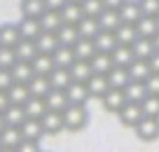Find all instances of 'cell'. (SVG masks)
<instances>
[{"instance_id":"obj_1","label":"cell","mask_w":159,"mask_h":152,"mask_svg":"<svg viewBox=\"0 0 159 152\" xmlns=\"http://www.w3.org/2000/svg\"><path fill=\"white\" fill-rule=\"evenodd\" d=\"M89 122V110L87 105H68L63 110V124L68 131H82Z\"/></svg>"},{"instance_id":"obj_2","label":"cell","mask_w":159,"mask_h":152,"mask_svg":"<svg viewBox=\"0 0 159 152\" xmlns=\"http://www.w3.org/2000/svg\"><path fill=\"white\" fill-rule=\"evenodd\" d=\"M117 117H119V122L124 124V127H129V129H136L140 122H143V108H140V103H126L124 108L117 113Z\"/></svg>"},{"instance_id":"obj_3","label":"cell","mask_w":159,"mask_h":152,"mask_svg":"<svg viewBox=\"0 0 159 152\" xmlns=\"http://www.w3.org/2000/svg\"><path fill=\"white\" fill-rule=\"evenodd\" d=\"M143 143H152L159 138V117H143V122L134 129Z\"/></svg>"},{"instance_id":"obj_4","label":"cell","mask_w":159,"mask_h":152,"mask_svg":"<svg viewBox=\"0 0 159 152\" xmlns=\"http://www.w3.org/2000/svg\"><path fill=\"white\" fill-rule=\"evenodd\" d=\"M126 103H129V98H126L124 89H110V91L105 94V98H103V108L108 110V113H115V115L124 108Z\"/></svg>"},{"instance_id":"obj_5","label":"cell","mask_w":159,"mask_h":152,"mask_svg":"<svg viewBox=\"0 0 159 152\" xmlns=\"http://www.w3.org/2000/svg\"><path fill=\"white\" fill-rule=\"evenodd\" d=\"M40 122H42V129H45V136H56V133H61L66 129L63 113H52V110H47L45 117L40 119Z\"/></svg>"},{"instance_id":"obj_6","label":"cell","mask_w":159,"mask_h":152,"mask_svg":"<svg viewBox=\"0 0 159 152\" xmlns=\"http://www.w3.org/2000/svg\"><path fill=\"white\" fill-rule=\"evenodd\" d=\"M87 89H89V96L91 98H101L103 101L105 98V94L110 91V80H108V75H91V80L87 82Z\"/></svg>"},{"instance_id":"obj_7","label":"cell","mask_w":159,"mask_h":152,"mask_svg":"<svg viewBox=\"0 0 159 152\" xmlns=\"http://www.w3.org/2000/svg\"><path fill=\"white\" fill-rule=\"evenodd\" d=\"M19 10H21V19H40L47 12V5L45 0H21Z\"/></svg>"},{"instance_id":"obj_8","label":"cell","mask_w":159,"mask_h":152,"mask_svg":"<svg viewBox=\"0 0 159 152\" xmlns=\"http://www.w3.org/2000/svg\"><path fill=\"white\" fill-rule=\"evenodd\" d=\"M45 103H47V110H52V113H63V110L70 105V101H68V94L66 91L52 89V91L45 96Z\"/></svg>"},{"instance_id":"obj_9","label":"cell","mask_w":159,"mask_h":152,"mask_svg":"<svg viewBox=\"0 0 159 152\" xmlns=\"http://www.w3.org/2000/svg\"><path fill=\"white\" fill-rule=\"evenodd\" d=\"M19 42H21V33H19V26L16 24H2L0 26V47L14 49Z\"/></svg>"},{"instance_id":"obj_10","label":"cell","mask_w":159,"mask_h":152,"mask_svg":"<svg viewBox=\"0 0 159 152\" xmlns=\"http://www.w3.org/2000/svg\"><path fill=\"white\" fill-rule=\"evenodd\" d=\"M94 44H96V52H101V54H112L115 49L119 47L117 35H115V33H110V30H101V33L96 35Z\"/></svg>"},{"instance_id":"obj_11","label":"cell","mask_w":159,"mask_h":152,"mask_svg":"<svg viewBox=\"0 0 159 152\" xmlns=\"http://www.w3.org/2000/svg\"><path fill=\"white\" fill-rule=\"evenodd\" d=\"M66 94H68V101L70 105H87V101H89V89H87L84 82H73L68 89H66Z\"/></svg>"},{"instance_id":"obj_12","label":"cell","mask_w":159,"mask_h":152,"mask_svg":"<svg viewBox=\"0 0 159 152\" xmlns=\"http://www.w3.org/2000/svg\"><path fill=\"white\" fill-rule=\"evenodd\" d=\"M119 19H122V24H138L140 19H143V10H140V2L138 0H129L122 10H119Z\"/></svg>"},{"instance_id":"obj_13","label":"cell","mask_w":159,"mask_h":152,"mask_svg":"<svg viewBox=\"0 0 159 152\" xmlns=\"http://www.w3.org/2000/svg\"><path fill=\"white\" fill-rule=\"evenodd\" d=\"M30 66H33L35 75H42V77H49V75L54 73V68H56L54 56H49V54H38L30 61Z\"/></svg>"},{"instance_id":"obj_14","label":"cell","mask_w":159,"mask_h":152,"mask_svg":"<svg viewBox=\"0 0 159 152\" xmlns=\"http://www.w3.org/2000/svg\"><path fill=\"white\" fill-rule=\"evenodd\" d=\"M19 129H21V136H24V140H40V138L45 136L42 122H40V119H33V117H28Z\"/></svg>"},{"instance_id":"obj_15","label":"cell","mask_w":159,"mask_h":152,"mask_svg":"<svg viewBox=\"0 0 159 152\" xmlns=\"http://www.w3.org/2000/svg\"><path fill=\"white\" fill-rule=\"evenodd\" d=\"M16 26H19L21 40H38L40 35H42V26H40V19H21Z\"/></svg>"},{"instance_id":"obj_16","label":"cell","mask_w":159,"mask_h":152,"mask_svg":"<svg viewBox=\"0 0 159 152\" xmlns=\"http://www.w3.org/2000/svg\"><path fill=\"white\" fill-rule=\"evenodd\" d=\"M12 77L19 84H28L30 80L35 77V70H33V66H30V61H16V63L12 66Z\"/></svg>"},{"instance_id":"obj_17","label":"cell","mask_w":159,"mask_h":152,"mask_svg":"<svg viewBox=\"0 0 159 152\" xmlns=\"http://www.w3.org/2000/svg\"><path fill=\"white\" fill-rule=\"evenodd\" d=\"M35 47H38V54H54L56 49L61 47L59 38H56V33H42L38 40H35Z\"/></svg>"},{"instance_id":"obj_18","label":"cell","mask_w":159,"mask_h":152,"mask_svg":"<svg viewBox=\"0 0 159 152\" xmlns=\"http://www.w3.org/2000/svg\"><path fill=\"white\" fill-rule=\"evenodd\" d=\"M89 63H91V70H94L96 75H110V70L115 68L112 54H101V52H96Z\"/></svg>"},{"instance_id":"obj_19","label":"cell","mask_w":159,"mask_h":152,"mask_svg":"<svg viewBox=\"0 0 159 152\" xmlns=\"http://www.w3.org/2000/svg\"><path fill=\"white\" fill-rule=\"evenodd\" d=\"M21 140H24V136H21L19 127H5L2 131H0V143H2V147L16 150V147L21 145Z\"/></svg>"},{"instance_id":"obj_20","label":"cell","mask_w":159,"mask_h":152,"mask_svg":"<svg viewBox=\"0 0 159 152\" xmlns=\"http://www.w3.org/2000/svg\"><path fill=\"white\" fill-rule=\"evenodd\" d=\"M56 38H59V42L63 44V47H75V44L82 40L77 26H73V24H63L59 28V33H56Z\"/></svg>"},{"instance_id":"obj_21","label":"cell","mask_w":159,"mask_h":152,"mask_svg":"<svg viewBox=\"0 0 159 152\" xmlns=\"http://www.w3.org/2000/svg\"><path fill=\"white\" fill-rule=\"evenodd\" d=\"M40 26H42V33H59V28L63 26L61 12H52V10H47L45 14L40 16Z\"/></svg>"},{"instance_id":"obj_22","label":"cell","mask_w":159,"mask_h":152,"mask_svg":"<svg viewBox=\"0 0 159 152\" xmlns=\"http://www.w3.org/2000/svg\"><path fill=\"white\" fill-rule=\"evenodd\" d=\"M131 47H134V54H136V59H138V61H150L154 54H157L154 42H152V40H145V38H138Z\"/></svg>"},{"instance_id":"obj_23","label":"cell","mask_w":159,"mask_h":152,"mask_svg":"<svg viewBox=\"0 0 159 152\" xmlns=\"http://www.w3.org/2000/svg\"><path fill=\"white\" fill-rule=\"evenodd\" d=\"M91 75H94V70H91V63L89 61H75L73 66H70V77H73V82H89Z\"/></svg>"},{"instance_id":"obj_24","label":"cell","mask_w":159,"mask_h":152,"mask_svg":"<svg viewBox=\"0 0 159 152\" xmlns=\"http://www.w3.org/2000/svg\"><path fill=\"white\" fill-rule=\"evenodd\" d=\"M112 61L115 66L119 68H129L131 63L136 61V54H134V47H126V44H119L117 49L112 52Z\"/></svg>"},{"instance_id":"obj_25","label":"cell","mask_w":159,"mask_h":152,"mask_svg":"<svg viewBox=\"0 0 159 152\" xmlns=\"http://www.w3.org/2000/svg\"><path fill=\"white\" fill-rule=\"evenodd\" d=\"M77 30H80V38L82 40H96V35L101 33V24H98V19L84 16V19L77 24Z\"/></svg>"},{"instance_id":"obj_26","label":"cell","mask_w":159,"mask_h":152,"mask_svg":"<svg viewBox=\"0 0 159 152\" xmlns=\"http://www.w3.org/2000/svg\"><path fill=\"white\" fill-rule=\"evenodd\" d=\"M52 56H54L56 68H68V70H70V66H73L75 61H77V56H75L73 47H63V44H61V47L56 49V52H54Z\"/></svg>"},{"instance_id":"obj_27","label":"cell","mask_w":159,"mask_h":152,"mask_svg":"<svg viewBox=\"0 0 159 152\" xmlns=\"http://www.w3.org/2000/svg\"><path fill=\"white\" fill-rule=\"evenodd\" d=\"M108 80H110V87H112V89H126L129 82H131L129 68H119V66H115V68L110 70Z\"/></svg>"},{"instance_id":"obj_28","label":"cell","mask_w":159,"mask_h":152,"mask_svg":"<svg viewBox=\"0 0 159 152\" xmlns=\"http://www.w3.org/2000/svg\"><path fill=\"white\" fill-rule=\"evenodd\" d=\"M28 89H30V96H35V98H45L47 94L52 91V82H49V77L35 75V77L28 82Z\"/></svg>"},{"instance_id":"obj_29","label":"cell","mask_w":159,"mask_h":152,"mask_svg":"<svg viewBox=\"0 0 159 152\" xmlns=\"http://www.w3.org/2000/svg\"><path fill=\"white\" fill-rule=\"evenodd\" d=\"M7 96H10V103L12 105H26V101L30 98V89H28V84L14 82L10 87V91H7Z\"/></svg>"},{"instance_id":"obj_30","label":"cell","mask_w":159,"mask_h":152,"mask_svg":"<svg viewBox=\"0 0 159 152\" xmlns=\"http://www.w3.org/2000/svg\"><path fill=\"white\" fill-rule=\"evenodd\" d=\"M24 110H26V117L42 119V117H45V113H47V103H45V98H35V96H30L28 101H26Z\"/></svg>"},{"instance_id":"obj_31","label":"cell","mask_w":159,"mask_h":152,"mask_svg":"<svg viewBox=\"0 0 159 152\" xmlns=\"http://www.w3.org/2000/svg\"><path fill=\"white\" fill-rule=\"evenodd\" d=\"M136 30H138V38L152 40L154 35L159 33V24H157V19H152V16H143V19L136 24Z\"/></svg>"},{"instance_id":"obj_32","label":"cell","mask_w":159,"mask_h":152,"mask_svg":"<svg viewBox=\"0 0 159 152\" xmlns=\"http://www.w3.org/2000/svg\"><path fill=\"white\" fill-rule=\"evenodd\" d=\"M49 82H52V89H61V91H66V89L73 84L70 70L68 68H54V73L49 75Z\"/></svg>"},{"instance_id":"obj_33","label":"cell","mask_w":159,"mask_h":152,"mask_svg":"<svg viewBox=\"0 0 159 152\" xmlns=\"http://www.w3.org/2000/svg\"><path fill=\"white\" fill-rule=\"evenodd\" d=\"M2 117H5V124L7 127H21V124L26 122V110L24 105H10V108L2 113Z\"/></svg>"},{"instance_id":"obj_34","label":"cell","mask_w":159,"mask_h":152,"mask_svg":"<svg viewBox=\"0 0 159 152\" xmlns=\"http://www.w3.org/2000/svg\"><path fill=\"white\" fill-rule=\"evenodd\" d=\"M115 35H117V42L126 44V47H131V44L138 40V30H136L134 24H122L117 30H115Z\"/></svg>"},{"instance_id":"obj_35","label":"cell","mask_w":159,"mask_h":152,"mask_svg":"<svg viewBox=\"0 0 159 152\" xmlns=\"http://www.w3.org/2000/svg\"><path fill=\"white\" fill-rule=\"evenodd\" d=\"M126 98H129V103H143V98L148 96V87H145V82H136V80H131L129 87L124 89Z\"/></svg>"},{"instance_id":"obj_36","label":"cell","mask_w":159,"mask_h":152,"mask_svg":"<svg viewBox=\"0 0 159 152\" xmlns=\"http://www.w3.org/2000/svg\"><path fill=\"white\" fill-rule=\"evenodd\" d=\"M98 24H101V30H110V33H115V30L122 26L119 12H115V10H105L103 14L98 16Z\"/></svg>"},{"instance_id":"obj_37","label":"cell","mask_w":159,"mask_h":152,"mask_svg":"<svg viewBox=\"0 0 159 152\" xmlns=\"http://www.w3.org/2000/svg\"><path fill=\"white\" fill-rule=\"evenodd\" d=\"M16 59L19 61H33L38 56V47H35V40H21L19 44L14 47Z\"/></svg>"},{"instance_id":"obj_38","label":"cell","mask_w":159,"mask_h":152,"mask_svg":"<svg viewBox=\"0 0 159 152\" xmlns=\"http://www.w3.org/2000/svg\"><path fill=\"white\" fill-rule=\"evenodd\" d=\"M61 19H63V24H73V26H77L80 21L84 19L82 5H73V2H68V5L61 10Z\"/></svg>"},{"instance_id":"obj_39","label":"cell","mask_w":159,"mask_h":152,"mask_svg":"<svg viewBox=\"0 0 159 152\" xmlns=\"http://www.w3.org/2000/svg\"><path fill=\"white\" fill-rule=\"evenodd\" d=\"M73 52L77 56V61H91L96 54V44H94V40H80L73 47Z\"/></svg>"},{"instance_id":"obj_40","label":"cell","mask_w":159,"mask_h":152,"mask_svg":"<svg viewBox=\"0 0 159 152\" xmlns=\"http://www.w3.org/2000/svg\"><path fill=\"white\" fill-rule=\"evenodd\" d=\"M129 75H131V80H136V82H145V80L152 75L150 63H148V61H138V59H136L134 63L129 66Z\"/></svg>"},{"instance_id":"obj_41","label":"cell","mask_w":159,"mask_h":152,"mask_svg":"<svg viewBox=\"0 0 159 152\" xmlns=\"http://www.w3.org/2000/svg\"><path fill=\"white\" fill-rule=\"evenodd\" d=\"M82 12H84V16H89V19H98L105 12V5H103V0H84V2H82Z\"/></svg>"},{"instance_id":"obj_42","label":"cell","mask_w":159,"mask_h":152,"mask_svg":"<svg viewBox=\"0 0 159 152\" xmlns=\"http://www.w3.org/2000/svg\"><path fill=\"white\" fill-rule=\"evenodd\" d=\"M140 108H143V115H145V117H159V96L148 94V96L143 98Z\"/></svg>"},{"instance_id":"obj_43","label":"cell","mask_w":159,"mask_h":152,"mask_svg":"<svg viewBox=\"0 0 159 152\" xmlns=\"http://www.w3.org/2000/svg\"><path fill=\"white\" fill-rule=\"evenodd\" d=\"M16 52L12 47H0V68H5V70H12V66L16 63Z\"/></svg>"},{"instance_id":"obj_44","label":"cell","mask_w":159,"mask_h":152,"mask_svg":"<svg viewBox=\"0 0 159 152\" xmlns=\"http://www.w3.org/2000/svg\"><path fill=\"white\" fill-rule=\"evenodd\" d=\"M138 2L143 10V16H152V19L159 16V0H138Z\"/></svg>"},{"instance_id":"obj_45","label":"cell","mask_w":159,"mask_h":152,"mask_svg":"<svg viewBox=\"0 0 159 152\" xmlns=\"http://www.w3.org/2000/svg\"><path fill=\"white\" fill-rule=\"evenodd\" d=\"M14 84V77H12V70L0 68V91H10V87Z\"/></svg>"},{"instance_id":"obj_46","label":"cell","mask_w":159,"mask_h":152,"mask_svg":"<svg viewBox=\"0 0 159 152\" xmlns=\"http://www.w3.org/2000/svg\"><path fill=\"white\" fill-rule=\"evenodd\" d=\"M145 87H148V94H152V96H159V75L152 73L148 80H145Z\"/></svg>"},{"instance_id":"obj_47","label":"cell","mask_w":159,"mask_h":152,"mask_svg":"<svg viewBox=\"0 0 159 152\" xmlns=\"http://www.w3.org/2000/svg\"><path fill=\"white\" fill-rule=\"evenodd\" d=\"M16 152H42L40 150V140H21Z\"/></svg>"},{"instance_id":"obj_48","label":"cell","mask_w":159,"mask_h":152,"mask_svg":"<svg viewBox=\"0 0 159 152\" xmlns=\"http://www.w3.org/2000/svg\"><path fill=\"white\" fill-rule=\"evenodd\" d=\"M45 5H47V10H52V12H61L68 5V0H45Z\"/></svg>"},{"instance_id":"obj_49","label":"cell","mask_w":159,"mask_h":152,"mask_svg":"<svg viewBox=\"0 0 159 152\" xmlns=\"http://www.w3.org/2000/svg\"><path fill=\"white\" fill-rule=\"evenodd\" d=\"M129 0H103V5H105V10H115V12H119L122 7L126 5Z\"/></svg>"},{"instance_id":"obj_50","label":"cell","mask_w":159,"mask_h":152,"mask_svg":"<svg viewBox=\"0 0 159 152\" xmlns=\"http://www.w3.org/2000/svg\"><path fill=\"white\" fill-rule=\"evenodd\" d=\"M10 96H7V91H0V113H5L7 108H10Z\"/></svg>"},{"instance_id":"obj_51","label":"cell","mask_w":159,"mask_h":152,"mask_svg":"<svg viewBox=\"0 0 159 152\" xmlns=\"http://www.w3.org/2000/svg\"><path fill=\"white\" fill-rule=\"evenodd\" d=\"M148 63H150V70H152V73H157V75H159V52H157V54H154L152 59L148 61Z\"/></svg>"},{"instance_id":"obj_52","label":"cell","mask_w":159,"mask_h":152,"mask_svg":"<svg viewBox=\"0 0 159 152\" xmlns=\"http://www.w3.org/2000/svg\"><path fill=\"white\" fill-rule=\"evenodd\" d=\"M152 42H154V49H157V52H159V33H157V35H154V38H152Z\"/></svg>"},{"instance_id":"obj_53","label":"cell","mask_w":159,"mask_h":152,"mask_svg":"<svg viewBox=\"0 0 159 152\" xmlns=\"http://www.w3.org/2000/svg\"><path fill=\"white\" fill-rule=\"evenodd\" d=\"M5 127H7V124H5V117H2V113H0V131H2Z\"/></svg>"},{"instance_id":"obj_54","label":"cell","mask_w":159,"mask_h":152,"mask_svg":"<svg viewBox=\"0 0 159 152\" xmlns=\"http://www.w3.org/2000/svg\"><path fill=\"white\" fill-rule=\"evenodd\" d=\"M68 2H73V5H82L84 0H68Z\"/></svg>"},{"instance_id":"obj_55","label":"cell","mask_w":159,"mask_h":152,"mask_svg":"<svg viewBox=\"0 0 159 152\" xmlns=\"http://www.w3.org/2000/svg\"><path fill=\"white\" fill-rule=\"evenodd\" d=\"M0 152H16V150H10V147H2Z\"/></svg>"},{"instance_id":"obj_56","label":"cell","mask_w":159,"mask_h":152,"mask_svg":"<svg viewBox=\"0 0 159 152\" xmlns=\"http://www.w3.org/2000/svg\"><path fill=\"white\" fill-rule=\"evenodd\" d=\"M0 150H2V143H0Z\"/></svg>"},{"instance_id":"obj_57","label":"cell","mask_w":159,"mask_h":152,"mask_svg":"<svg viewBox=\"0 0 159 152\" xmlns=\"http://www.w3.org/2000/svg\"><path fill=\"white\" fill-rule=\"evenodd\" d=\"M157 24H159V16H157Z\"/></svg>"}]
</instances>
